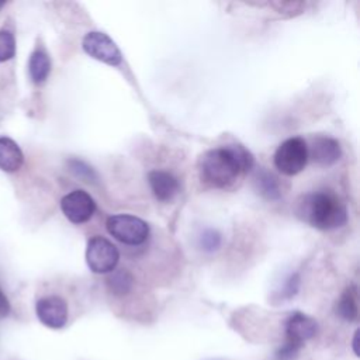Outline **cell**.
Listing matches in <instances>:
<instances>
[{"instance_id":"9","label":"cell","mask_w":360,"mask_h":360,"mask_svg":"<svg viewBox=\"0 0 360 360\" xmlns=\"http://www.w3.org/2000/svg\"><path fill=\"white\" fill-rule=\"evenodd\" d=\"M318 330V325L315 319L311 316L302 314V312H294L285 323V335L287 340L291 345H295L298 347H302L307 340L315 336Z\"/></svg>"},{"instance_id":"11","label":"cell","mask_w":360,"mask_h":360,"mask_svg":"<svg viewBox=\"0 0 360 360\" xmlns=\"http://www.w3.org/2000/svg\"><path fill=\"white\" fill-rule=\"evenodd\" d=\"M148 181L159 201H170L180 188L177 179L166 170H150L148 173Z\"/></svg>"},{"instance_id":"8","label":"cell","mask_w":360,"mask_h":360,"mask_svg":"<svg viewBox=\"0 0 360 360\" xmlns=\"http://www.w3.org/2000/svg\"><path fill=\"white\" fill-rule=\"evenodd\" d=\"M35 312L39 322L51 329H60L68 322V304L59 295H46L37 301Z\"/></svg>"},{"instance_id":"20","label":"cell","mask_w":360,"mask_h":360,"mask_svg":"<svg viewBox=\"0 0 360 360\" xmlns=\"http://www.w3.org/2000/svg\"><path fill=\"white\" fill-rule=\"evenodd\" d=\"M301 347L291 345L285 342L277 352H276V360H295Z\"/></svg>"},{"instance_id":"3","label":"cell","mask_w":360,"mask_h":360,"mask_svg":"<svg viewBox=\"0 0 360 360\" xmlns=\"http://www.w3.org/2000/svg\"><path fill=\"white\" fill-rule=\"evenodd\" d=\"M274 166L285 176H294L304 170L308 162V146L304 138L292 136L278 145L273 158Z\"/></svg>"},{"instance_id":"13","label":"cell","mask_w":360,"mask_h":360,"mask_svg":"<svg viewBox=\"0 0 360 360\" xmlns=\"http://www.w3.org/2000/svg\"><path fill=\"white\" fill-rule=\"evenodd\" d=\"M253 183H255V187H256L257 193L262 197H264L266 200L276 201L281 197V188H280L278 180L271 172H269L263 167L259 169L255 174Z\"/></svg>"},{"instance_id":"14","label":"cell","mask_w":360,"mask_h":360,"mask_svg":"<svg viewBox=\"0 0 360 360\" xmlns=\"http://www.w3.org/2000/svg\"><path fill=\"white\" fill-rule=\"evenodd\" d=\"M30 77L35 84L44 83L51 72V59L42 49H35L28 60Z\"/></svg>"},{"instance_id":"4","label":"cell","mask_w":360,"mask_h":360,"mask_svg":"<svg viewBox=\"0 0 360 360\" xmlns=\"http://www.w3.org/2000/svg\"><path fill=\"white\" fill-rule=\"evenodd\" d=\"M107 231L111 236L125 245H141L149 236L148 224L131 214L111 215L105 222Z\"/></svg>"},{"instance_id":"10","label":"cell","mask_w":360,"mask_h":360,"mask_svg":"<svg viewBox=\"0 0 360 360\" xmlns=\"http://www.w3.org/2000/svg\"><path fill=\"white\" fill-rule=\"evenodd\" d=\"M312 160L319 166H330L339 160L342 155L340 143L330 136H316L308 150Z\"/></svg>"},{"instance_id":"21","label":"cell","mask_w":360,"mask_h":360,"mask_svg":"<svg viewBox=\"0 0 360 360\" xmlns=\"http://www.w3.org/2000/svg\"><path fill=\"white\" fill-rule=\"evenodd\" d=\"M300 288V276L297 273L291 274L285 283H284V287H283V291H281V295L285 297V298H291L297 294Z\"/></svg>"},{"instance_id":"18","label":"cell","mask_w":360,"mask_h":360,"mask_svg":"<svg viewBox=\"0 0 360 360\" xmlns=\"http://www.w3.org/2000/svg\"><path fill=\"white\" fill-rule=\"evenodd\" d=\"M69 169L80 179H83L84 181H96L97 180V174L96 172L83 160L79 159H70L68 162Z\"/></svg>"},{"instance_id":"12","label":"cell","mask_w":360,"mask_h":360,"mask_svg":"<svg viewBox=\"0 0 360 360\" xmlns=\"http://www.w3.org/2000/svg\"><path fill=\"white\" fill-rule=\"evenodd\" d=\"M24 153L17 142L8 136H0V170L14 173L21 169Z\"/></svg>"},{"instance_id":"7","label":"cell","mask_w":360,"mask_h":360,"mask_svg":"<svg viewBox=\"0 0 360 360\" xmlns=\"http://www.w3.org/2000/svg\"><path fill=\"white\" fill-rule=\"evenodd\" d=\"M60 210L72 224H84L93 217L96 202L87 191L73 190L62 197Z\"/></svg>"},{"instance_id":"24","label":"cell","mask_w":360,"mask_h":360,"mask_svg":"<svg viewBox=\"0 0 360 360\" xmlns=\"http://www.w3.org/2000/svg\"><path fill=\"white\" fill-rule=\"evenodd\" d=\"M4 6H6V1H0V10H1Z\"/></svg>"},{"instance_id":"17","label":"cell","mask_w":360,"mask_h":360,"mask_svg":"<svg viewBox=\"0 0 360 360\" xmlns=\"http://www.w3.org/2000/svg\"><path fill=\"white\" fill-rule=\"evenodd\" d=\"M15 55V38L11 31L0 30V63L13 59Z\"/></svg>"},{"instance_id":"5","label":"cell","mask_w":360,"mask_h":360,"mask_svg":"<svg viewBox=\"0 0 360 360\" xmlns=\"http://www.w3.org/2000/svg\"><path fill=\"white\" fill-rule=\"evenodd\" d=\"M120 260L117 246L103 236H93L87 242L86 262L93 273L104 274L115 270Z\"/></svg>"},{"instance_id":"16","label":"cell","mask_w":360,"mask_h":360,"mask_svg":"<svg viewBox=\"0 0 360 360\" xmlns=\"http://www.w3.org/2000/svg\"><path fill=\"white\" fill-rule=\"evenodd\" d=\"M336 311L339 316H342L346 321H354L357 318V300H356V290L353 285L347 287L343 291L338 302Z\"/></svg>"},{"instance_id":"15","label":"cell","mask_w":360,"mask_h":360,"mask_svg":"<svg viewBox=\"0 0 360 360\" xmlns=\"http://www.w3.org/2000/svg\"><path fill=\"white\" fill-rule=\"evenodd\" d=\"M134 284V277L128 270L120 269V270H112L110 276L107 277V285L110 291L115 295H125L131 291Z\"/></svg>"},{"instance_id":"6","label":"cell","mask_w":360,"mask_h":360,"mask_svg":"<svg viewBox=\"0 0 360 360\" xmlns=\"http://www.w3.org/2000/svg\"><path fill=\"white\" fill-rule=\"evenodd\" d=\"M82 46L84 52L110 66H118L122 62V53L117 44L101 31H90L84 35Z\"/></svg>"},{"instance_id":"2","label":"cell","mask_w":360,"mask_h":360,"mask_svg":"<svg viewBox=\"0 0 360 360\" xmlns=\"http://www.w3.org/2000/svg\"><path fill=\"white\" fill-rule=\"evenodd\" d=\"M295 214L301 221L321 231L336 229L347 221L346 205L329 190L302 195L297 202Z\"/></svg>"},{"instance_id":"19","label":"cell","mask_w":360,"mask_h":360,"mask_svg":"<svg viewBox=\"0 0 360 360\" xmlns=\"http://www.w3.org/2000/svg\"><path fill=\"white\" fill-rule=\"evenodd\" d=\"M221 233L215 229H205L201 233L200 245L205 252H214L221 246Z\"/></svg>"},{"instance_id":"1","label":"cell","mask_w":360,"mask_h":360,"mask_svg":"<svg viewBox=\"0 0 360 360\" xmlns=\"http://www.w3.org/2000/svg\"><path fill=\"white\" fill-rule=\"evenodd\" d=\"M253 166V155L243 145L232 143L207 150L200 160V173L210 186L224 188L232 184L239 174L250 172Z\"/></svg>"},{"instance_id":"22","label":"cell","mask_w":360,"mask_h":360,"mask_svg":"<svg viewBox=\"0 0 360 360\" xmlns=\"http://www.w3.org/2000/svg\"><path fill=\"white\" fill-rule=\"evenodd\" d=\"M10 301L8 298L6 297V294L3 292V290L0 288V319L1 318H6L8 314H10Z\"/></svg>"},{"instance_id":"23","label":"cell","mask_w":360,"mask_h":360,"mask_svg":"<svg viewBox=\"0 0 360 360\" xmlns=\"http://www.w3.org/2000/svg\"><path fill=\"white\" fill-rule=\"evenodd\" d=\"M359 330H356L354 333V338H353V350L356 353V356H359Z\"/></svg>"}]
</instances>
